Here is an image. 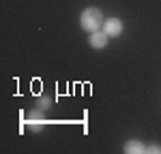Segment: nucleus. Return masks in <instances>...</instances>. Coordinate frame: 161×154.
Here are the masks:
<instances>
[{"mask_svg": "<svg viewBox=\"0 0 161 154\" xmlns=\"http://www.w3.org/2000/svg\"><path fill=\"white\" fill-rule=\"evenodd\" d=\"M108 37H110L108 32H99V30H97V32H92V37H90V45L97 47V49H101V47L108 45Z\"/></svg>", "mask_w": 161, "mask_h": 154, "instance_id": "3", "label": "nucleus"}, {"mask_svg": "<svg viewBox=\"0 0 161 154\" xmlns=\"http://www.w3.org/2000/svg\"><path fill=\"white\" fill-rule=\"evenodd\" d=\"M105 32H108L110 37H118V34L123 32V22L116 19V17H110V19L105 22Z\"/></svg>", "mask_w": 161, "mask_h": 154, "instance_id": "2", "label": "nucleus"}, {"mask_svg": "<svg viewBox=\"0 0 161 154\" xmlns=\"http://www.w3.org/2000/svg\"><path fill=\"white\" fill-rule=\"evenodd\" d=\"M28 124L35 126V128H41V126H43V120H28Z\"/></svg>", "mask_w": 161, "mask_h": 154, "instance_id": "5", "label": "nucleus"}, {"mask_svg": "<svg viewBox=\"0 0 161 154\" xmlns=\"http://www.w3.org/2000/svg\"><path fill=\"white\" fill-rule=\"evenodd\" d=\"M148 152H161L159 146H153V148H148Z\"/></svg>", "mask_w": 161, "mask_h": 154, "instance_id": "6", "label": "nucleus"}, {"mask_svg": "<svg viewBox=\"0 0 161 154\" xmlns=\"http://www.w3.org/2000/svg\"><path fill=\"white\" fill-rule=\"evenodd\" d=\"M125 152L127 154H136V152H144V146L140 143V141H129L127 146H125Z\"/></svg>", "mask_w": 161, "mask_h": 154, "instance_id": "4", "label": "nucleus"}, {"mask_svg": "<svg viewBox=\"0 0 161 154\" xmlns=\"http://www.w3.org/2000/svg\"><path fill=\"white\" fill-rule=\"evenodd\" d=\"M80 24L86 32H97L101 26H103V15L99 9H86L80 17Z\"/></svg>", "mask_w": 161, "mask_h": 154, "instance_id": "1", "label": "nucleus"}]
</instances>
